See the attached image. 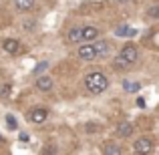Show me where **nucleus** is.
Here are the masks:
<instances>
[{
	"label": "nucleus",
	"mask_w": 159,
	"mask_h": 155,
	"mask_svg": "<svg viewBox=\"0 0 159 155\" xmlns=\"http://www.w3.org/2000/svg\"><path fill=\"white\" fill-rule=\"evenodd\" d=\"M85 87H87V91H89L91 95H101V93L107 91L109 79L101 73V71H93V73H89L85 77Z\"/></svg>",
	"instance_id": "f257e3e1"
},
{
	"label": "nucleus",
	"mask_w": 159,
	"mask_h": 155,
	"mask_svg": "<svg viewBox=\"0 0 159 155\" xmlns=\"http://www.w3.org/2000/svg\"><path fill=\"white\" fill-rule=\"evenodd\" d=\"M135 153H151L153 151V141L149 137H139V139L133 143Z\"/></svg>",
	"instance_id": "f03ea898"
},
{
	"label": "nucleus",
	"mask_w": 159,
	"mask_h": 155,
	"mask_svg": "<svg viewBox=\"0 0 159 155\" xmlns=\"http://www.w3.org/2000/svg\"><path fill=\"white\" fill-rule=\"evenodd\" d=\"M119 54L129 62V65H131V62H137V58H139V51H137L135 44H125V47L121 48Z\"/></svg>",
	"instance_id": "7ed1b4c3"
},
{
	"label": "nucleus",
	"mask_w": 159,
	"mask_h": 155,
	"mask_svg": "<svg viewBox=\"0 0 159 155\" xmlns=\"http://www.w3.org/2000/svg\"><path fill=\"white\" fill-rule=\"evenodd\" d=\"M79 58H83V61H95V58H97L95 44L87 43V44H83V47H79Z\"/></svg>",
	"instance_id": "20e7f679"
},
{
	"label": "nucleus",
	"mask_w": 159,
	"mask_h": 155,
	"mask_svg": "<svg viewBox=\"0 0 159 155\" xmlns=\"http://www.w3.org/2000/svg\"><path fill=\"white\" fill-rule=\"evenodd\" d=\"M47 117H48V109H44V107H36V109H32L30 113H28V119L32 121V123H44L47 121Z\"/></svg>",
	"instance_id": "39448f33"
},
{
	"label": "nucleus",
	"mask_w": 159,
	"mask_h": 155,
	"mask_svg": "<svg viewBox=\"0 0 159 155\" xmlns=\"http://www.w3.org/2000/svg\"><path fill=\"white\" fill-rule=\"evenodd\" d=\"M36 89L43 91V93H48L52 89V79L47 77V75H36Z\"/></svg>",
	"instance_id": "423d86ee"
},
{
	"label": "nucleus",
	"mask_w": 159,
	"mask_h": 155,
	"mask_svg": "<svg viewBox=\"0 0 159 155\" xmlns=\"http://www.w3.org/2000/svg\"><path fill=\"white\" fill-rule=\"evenodd\" d=\"M2 48L8 54H18L20 52V43L16 39H6V40H2Z\"/></svg>",
	"instance_id": "0eeeda50"
},
{
	"label": "nucleus",
	"mask_w": 159,
	"mask_h": 155,
	"mask_svg": "<svg viewBox=\"0 0 159 155\" xmlns=\"http://www.w3.org/2000/svg\"><path fill=\"white\" fill-rule=\"evenodd\" d=\"M99 36V28L97 26H85L83 28V40L85 43H95Z\"/></svg>",
	"instance_id": "6e6552de"
},
{
	"label": "nucleus",
	"mask_w": 159,
	"mask_h": 155,
	"mask_svg": "<svg viewBox=\"0 0 159 155\" xmlns=\"http://www.w3.org/2000/svg\"><path fill=\"white\" fill-rule=\"evenodd\" d=\"M66 39H69V43H73V44L83 43V28H70L69 34H66Z\"/></svg>",
	"instance_id": "1a4fd4ad"
},
{
	"label": "nucleus",
	"mask_w": 159,
	"mask_h": 155,
	"mask_svg": "<svg viewBox=\"0 0 159 155\" xmlns=\"http://www.w3.org/2000/svg\"><path fill=\"white\" fill-rule=\"evenodd\" d=\"M131 133H133V125L127 123V121H125V123H121L119 127H117V135H119V137H129Z\"/></svg>",
	"instance_id": "9d476101"
},
{
	"label": "nucleus",
	"mask_w": 159,
	"mask_h": 155,
	"mask_svg": "<svg viewBox=\"0 0 159 155\" xmlns=\"http://www.w3.org/2000/svg\"><path fill=\"white\" fill-rule=\"evenodd\" d=\"M95 44V51H97V57H107L109 54V44L105 40H99V43H93Z\"/></svg>",
	"instance_id": "9b49d317"
},
{
	"label": "nucleus",
	"mask_w": 159,
	"mask_h": 155,
	"mask_svg": "<svg viewBox=\"0 0 159 155\" xmlns=\"http://www.w3.org/2000/svg\"><path fill=\"white\" fill-rule=\"evenodd\" d=\"M103 153L105 155H121L123 153V147H119V145H115V143H107L105 149H103Z\"/></svg>",
	"instance_id": "f8f14e48"
},
{
	"label": "nucleus",
	"mask_w": 159,
	"mask_h": 155,
	"mask_svg": "<svg viewBox=\"0 0 159 155\" xmlns=\"http://www.w3.org/2000/svg\"><path fill=\"white\" fill-rule=\"evenodd\" d=\"M14 6L18 10H30L34 6V0H14Z\"/></svg>",
	"instance_id": "ddd939ff"
},
{
	"label": "nucleus",
	"mask_w": 159,
	"mask_h": 155,
	"mask_svg": "<svg viewBox=\"0 0 159 155\" xmlns=\"http://www.w3.org/2000/svg\"><path fill=\"white\" fill-rule=\"evenodd\" d=\"M12 93V85L10 83H4V85H0V99H8Z\"/></svg>",
	"instance_id": "4468645a"
},
{
	"label": "nucleus",
	"mask_w": 159,
	"mask_h": 155,
	"mask_svg": "<svg viewBox=\"0 0 159 155\" xmlns=\"http://www.w3.org/2000/svg\"><path fill=\"white\" fill-rule=\"evenodd\" d=\"M147 14L151 16V18H159V4H153V6H149Z\"/></svg>",
	"instance_id": "2eb2a0df"
},
{
	"label": "nucleus",
	"mask_w": 159,
	"mask_h": 155,
	"mask_svg": "<svg viewBox=\"0 0 159 155\" xmlns=\"http://www.w3.org/2000/svg\"><path fill=\"white\" fill-rule=\"evenodd\" d=\"M117 34H119V36H123V34H129V36H133V34H135V30H133V28L119 26V28H117Z\"/></svg>",
	"instance_id": "dca6fc26"
},
{
	"label": "nucleus",
	"mask_w": 159,
	"mask_h": 155,
	"mask_svg": "<svg viewBox=\"0 0 159 155\" xmlns=\"http://www.w3.org/2000/svg\"><path fill=\"white\" fill-rule=\"evenodd\" d=\"M6 123H8V127H10V129H18V121H16L12 115H6Z\"/></svg>",
	"instance_id": "f3484780"
},
{
	"label": "nucleus",
	"mask_w": 159,
	"mask_h": 155,
	"mask_svg": "<svg viewBox=\"0 0 159 155\" xmlns=\"http://www.w3.org/2000/svg\"><path fill=\"white\" fill-rule=\"evenodd\" d=\"M47 69H48V62H47V61L39 62V65H36V69H34V75H40L43 71H47Z\"/></svg>",
	"instance_id": "a211bd4d"
},
{
	"label": "nucleus",
	"mask_w": 159,
	"mask_h": 155,
	"mask_svg": "<svg viewBox=\"0 0 159 155\" xmlns=\"http://www.w3.org/2000/svg\"><path fill=\"white\" fill-rule=\"evenodd\" d=\"M123 87H125V91H137V89H139V83H127V81H125Z\"/></svg>",
	"instance_id": "6ab92c4d"
},
{
	"label": "nucleus",
	"mask_w": 159,
	"mask_h": 155,
	"mask_svg": "<svg viewBox=\"0 0 159 155\" xmlns=\"http://www.w3.org/2000/svg\"><path fill=\"white\" fill-rule=\"evenodd\" d=\"M127 65H129V62H127V61H125V58H123V57H121V54H119V57H117V58H115V66H119V69H121V66H127Z\"/></svg>",
	"instance_id": "aec40b11"
},
{
	"label": "nucleus",
	"mask_w": 159,
	"mask_h": 155,
	"mask_svg": "<svg viewBox=\"0 0 159 155\" xmlns=\"http://www.w3.org/2000/svg\"><path fill=\"white\" fill-rule=\"evenodd\" d=\"M43 153H57V149H54V147H48V149H43Z\"/></svg>",
	"instance_id": "412c9836"
},
{
	"label": "nucleus",
	"mask_w": 159,
	"mask_h": 155,
	"mask_svg": "<svg viewBox=\"0 0 159 155\" xmlns=\"http://www.w3.org/2000/svg\"><path fill=\"white\" fill-rule=\"evenodd\" d=\"M137 105H139V107H145V99L139 97V99H137Z\"/></svg>",
	"instance_id": "4be33fe9"
},
{
	"label": "nucleus",
	"mask_w": 159,
	"mask_h": 155,
	"mask_svg": "<svg viewBox=\"0 0 159 155\" xmlns=\"http://www.w3.org/2000/svg\"><path fill=\"white\" fill-rule=\"evenodd\" d=\"M20 141H28V135H26V133H20Z\"/></svg>",
	"instance_id": "5701e85b"
},
{
	"label": "nucleus",
	"mask_w": 159,
	"mask_h": 155,
	"mask_svg": "<svg viewBox=\"0 0 159 155\" xmlns=\"http://www.w3.org/2000/svg\"><path fill=\"white\" fill-rule=\"evenodd\" d=\"M119 4H129V2H133V0H117Z\"/></svg>",
	"instance_id": "b1692460"
},
{
	"label": "nucleus",
	"mask_w": 159,
	"mask_h": 155,
	"mask_svg": "<svg viewBox=\"0 0 159 155\" xmlns=\"http://www.w3.org/2000/svg\"><path fill=\"white\" fill-rule=\"evenodd\" d=\"M2 141H4V139H2V135H0V143H2Z\"/></svg>",
	"instance_id": "393cba45"
}]
</instances>
